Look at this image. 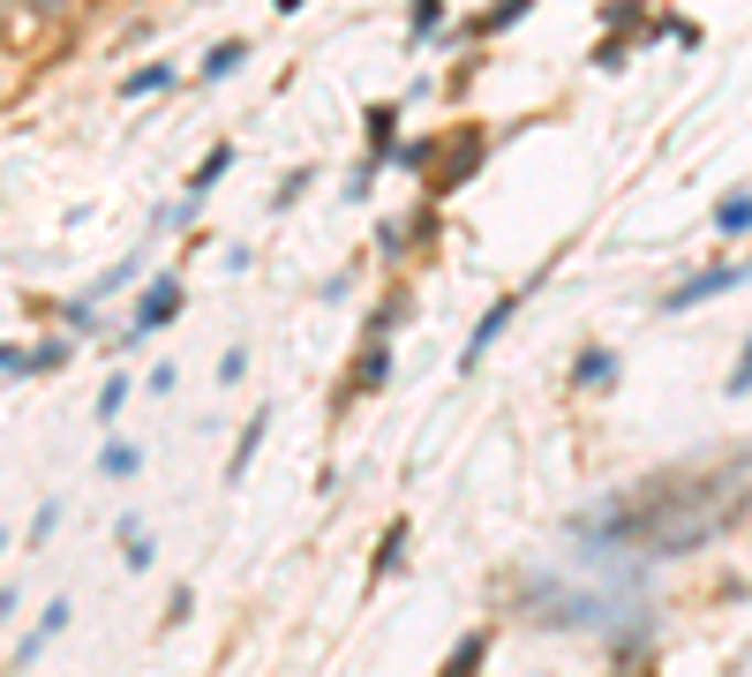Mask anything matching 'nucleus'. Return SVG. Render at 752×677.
I'll return each instance as SVG.
<instances>
[{"mask_svg":"<svg viewBox=\"0 0 752 677\" xmlns=\"http://www.w3.org/2000/svg\"><path fill=\"white\" fill-rule=\"evenodd\" d=\"M752 279V264H722V271H700V279H685V287H669V316H685V309H700V301H715V294H730V287H745Z\"/></svg>","mask_w":752,"mask_h":677,"instance_id":"nucleus-1","label":"nucleus"},{"mask_svg":"<svg viewBox=\"0 0 752 677\" xmlns=\"http://www.w3.org/2000/svg\"><path fill=\"white\" fill-rule=\"evenodd\" d=\"M68 617H76V602H45V617H39V625H31L23 640H15V670H31V663H39L45 647H53V640L68 633Z\"/></svg>","mask_w":752,"mask_h":677,"instance_id":"nucleus-2","label":"nucleus"},{"mask_svg":"<svg viewBox=\"0 0 752 677\" xmlns=\"http://www.w3.org/2000/svg\"><path fill=\"white\" fill-rule=\"evenodd\" d=\"M512 316H519V294L490 301V316H482V324H474V338H466L460 369H482V354H490V346H497V338H504V324H512Z\"/></svg>","mask_w":752,"mask_h":677,"instance_id":"nucleus-3","label":"nucleus"},{"mask_svg":"<svg viewBox=\"0 0 752 677\" xmlns=\"http://www.w3.org/2000/svg\"><path fill=\"white\" fill-rule=\"evenodd\" d=\"M173 316H181V279H159L151 294L136 301V332H166Z\"/></svg>","mask_w":752,"mask_h":677,"instance_id":"nucleus-4","label":"nucleus"},{"mask_svg":"<svg viewBox=\"0 0 752 677\" xmlns=\"http://www.w3.org/2000/svg\"><path fill=\"white\" fill-rule=\"evenodd\" d=\"M68 354H76V338H45V346H23V354H15V377H53Z\"/></svg>","mask_w":752,"mask_h":677,"instance_id":"nucleus-5","label":"nucleus"},{"mask_svg":"<svg viewBox=\"0 0 752 677\" xmlns=\"http://www.w3.org/2000/svg\"><path fill=\"white\" fill-rule=\"evenodd\" d=\"M264 429H271V407H256L249 422H241V444H234V460H226V482H241L256 466V444H264Z\"/></svg>","mask_w":752,"mask_h":677,"instance_id":"nucleus-6","label":"nucleus"},{"mask_svg":"<svg viewBox=\"0 0 752 677\" xmlns=\"http://www.w3.org/2000/svg\"><path fill=\"white\" fill-rule=\"evenodd\" d=\"M715 234H722V241H738V234H752V189H730V196L715 204Z\"/></svg>","mask_w":752,"mask_h":677,"instance_id":"nucleus-7","label":"nucleus"},{"mask_svg":"<svg viewBox=\"0 0 752 677\" xmlns=\"http://www.w3.org/2000/svg\"><path fill=\"white\" fill-rule=\"evenodd\" d=\"M617 377V354H610V346H587L580 362H572V384H580V391H594V384H610Z\"/></svg>","mask_w":752,"mask_h":677,"instance_id":"nucleus-8","label":"nucleus"},{"mask_svg":"<svg viewBox=\"0 0 752 677\" xmlns=\"http://www.w3.org/2000/svg\"><path fill=\"white\" fill-rule=\"evenodd\" d=\"M241 61H249V39H218V45L204 53V76H211V84H226Z\"/></svg>","mask_w":752,"mask_h":677,"instance_id":"nucleus-9","label":"nucleus"},{"mask_svg":"<svg viewBox=\"0 0 752 677\" xmlns=\"http://www.w3.org/2000/svg\"><path fill=\"white\" fill-rule=\"evenodd\" d=\"M121 565H128V572H151V535H143V519H136V512L121 519Z\"/></svg>","mask_w":752,"mask_h":677,"instance_id":"nucleus-10","label":"nucleus"},{"mask_svg":"<svg viewBox=\"0 0 752 677\" xmlns=\"http://www.w3.org/2000/svg\"><path fill=\"white\" fill-rule=\"evenodd\" d=\"M98 474H106V482H136V474H143V452H136V444H106Z\"/></svg>","mask_w":752,"mask_h":677,"instance_id":"nucleus-11","label":"nucleus"},{"mask_svg":"<svg viewBox=\"0 0 752 677\" xmlns=\"http://www.w3.org/2000/svg\"><path fill=\"white\" fill-rule=\"evenodd\" d=\"M151 90H173V68H166V61H151V68H136V76L121 84V98H151Z\"/></svg>","mask_w":752,"mask_h":677,"instance_id":"nucleus-12","label":"nucleus"},{"mask_svg":"<svg viewBox=\"0 0 752 677\" xmlns=\"http://www.w3.org/2000/svg\"><path fill=\"white\" fill-rule=\"evenodd\" d=\"M527 8H535V0H497V8H490V15H482V23H474V31H482V39H490V31H504V23H519V15H527Z\"/></svg>","mask_w":752,"mask_h":677,"instance_id":"nucleus-13","label":"nucleus"},{"mask_svg":"<svg viewBox=\"0 0 752 677\" xmlns=\"http://www.w3.org/2000/svg\"><path fill=\"white\" fill-rule=\"evenodd\" d=\"M482 655H490V633H466L452 647V670H482Z\"/></svg>","mask_w":752,"mask_h":677,"instance_id":"nucleus-14","label":"nucleus"},{"mask_svg":"<svg viewBox=\"0 0 752 677\" xmlns=\"http://www.w3.org/2000/svg\"><path fill=\"white\" fill-rule=\"evenodd\" d=\"M121 399H128V377H106V391H98V422H114Z\"/></svg>","mask_w":752,"mask_h":677,"instance_id":"nucleus-15","label":"nucleus"},{"mask_svg":"<svg viewBox=\"0 0 752 677\" xmlns=\"http://www.w3.org/2000/svg\"><path fill=\"white\" fill-rule=\"evenodd\" d=\"M391 128H399V121H391V106H369V143H376V151H391Z\"/></svg>","mask_w":752,"mask_h":677,"instance_id":"nucleus-16","label":"nucleus"},{"mask_svg":"<svg viewBox=\"0 0 752 677\" xmlns=\"http://www.w3.org/2000/svg\"><path fill=\"white\" fill-rule=\"evenodd\" d=\"M249 377V354H241V346H226V362H218V384H241Z\"/></svg>","mask_w":752,"mask_h":677,"instance_id":"nucleus-17","label":"nucleus"},{"mask_svg":"<svg viewBox=\"0 0 752 677\" xmlns=\"http://www.w3.org/2000/svg\"><path fill=\"white\" fill-rule=\"evenodd\" d=\"M437 23H444V0H415V31H421V39H429Z\"/></svg>","mask_w":752,"mask_h":677,"instance_id":"nucleus-18","label":"nucleus"},{"mask_svg":"<svg viewBox=\"0 0 752 677\" xmlns=\"http://www.w3.org/2000/svg\"><path fill=\"white\" fill-rule=\"evenodd\" d=\"M376 384H384V346H369V354H362V391H376Z\"/></svg>","mask_w":752,"mask_h":677,"instance_id":"nucleus-19","label":"nucleus"},{"mask_svg":"<svg viewBox=\"0 0 752 677\" xmlns=\"http://www.w3.org/2000/svg\"><path fill=\"white\" fill-rule=\"evenodd\" d=\"M738 391H752V338H745V354H738V369H730V399Z\"/></svg>","mask_w":752,"mask_h":677,"instance_id":"nucleus-20","label":"nucleus"},{"mask_svg":"<svg viewBox=\"0 0 752 677\" xmlns=\"http://www.w3.org/2000/svg\"><path fill=\"white\" fill-rule=\"evenodd\" d=\"M189 610H196V594L181 588V594H173V602H166V633H173V625H189Z\"/></svg>","mask_w":752,"mask_h":677,"instance_id":"nucleus-21","label":"nucleus"},{"mask_svg":"<svg viewBox=\"0 0 752 677\" xmlns=\"http://www.w3.org/2000/svg\"><path fill=\"white\" fill-rule=\"evenodd\" d=\"M53 527H61V505H45L39 519H31V550H39V542H45V535H53Z\"/></svg>","mask_w":752,"mask_h":677,"instance_id":"nucleus-22","label":"nucleus"},{"mask_svg":"<svg viewBox=\"0 0 752 677\" xmlns=\"http://www.w3.org/2000/svg\"><path fill=\"white\" fill-rule=\"evenodd\" d=\"M15 354H23V346H0V377H8V369H15Z\"/></svg>","mask_w":752,"mask_h":677,"instance_id":"nucleus-23","label":"nucleus"},{"mask_svg":"<svg viewBox=\"0 0 752 677\" xmlns=\"http://www.w3.org/2000/svg\"><path fill=\"white\" fill-rule=\"evenodd\" d=\"M293 8H301V0H279V15H293Z\"/></svg>","mask_w":752,"mask_h":677,"instance_id":"nucleus-24","label":"nucleus"},{"mask_svg":"<svg viewBox=\"0 0 752 677\" xmlns=\"http://www.w3.org/2000/svg\"><path fill=\"white\" fill-rule=\"evenodd\" d=\"M0 550H8V535H0Z\"/></svg>","mask_w":752,"mask_h":677,"instance_id":"nucleus-25","label":"nucleus"}]
</instances>
